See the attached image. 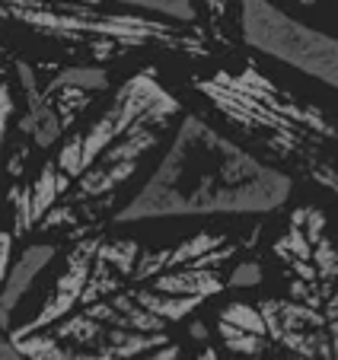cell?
I'll return each mask as SVG.
<instances>
[{
    "instance_id": "obj_1",
    "label": "cell",
    "mask_w": 338,
    "mask_h": 360,
    "mask_svg": "<svg viewBox=\"0 0 338 360\" xmlns=\"http://www.w3.org/2000/svg\"><path fill=\"white\" fill-rule=\"evenodd\" d=\"M239 239L198 230L150 249L89 230L74 239L48 297L10 328L29 360H137L169 345L166 328L223 293Z\"/></svg>"
},
{
    "instance_id": "obj_2",
    "label": "cell",
    "mask_w": 338,
    "mask_h": 360,
    "mask_svg": "<svg viewBox=\"0 0 338 360\" xmlns=\"http://www.w3.org/2000/svg\"><path fill=\"white\" fill-rule=\"evenodd\" d=\"M182 118V102L154 68L131 74L89 124L70 131L29 182L10 185V236L96 230L118 191L141 172L166 128Z\"/></svg>"
},
{
    "instance_id": "obj_3",
    "label": "cell",
    "mask_w": 338,
    "mask_h": 360,
    "mask_svg": "<svg viewBox=\"0 0 338 360\" xmlns=\"http://www.w3.org/2000/svg\"><path fill=\"white\" fill-rule=\"evenodd\" d=\"M294 179L281 166L227 137L195 112H182L176 134L144 185L115 211V224H150L182 217H258L281 211Z\"/></svg>"
},
{
    "instance_id": "obj_4",
    "label": "cell",
    "mask_w": 338,
    "mask_h": 360,
    "mask_svg": "<svg viewBox=\"0 0 338 360\" xmlns=\"http://www.w3.org/2000/svg\"><path fill=\"white\" fill-rule=\"evenodd\" d=\"M195 89L230 128L338 201V118L332 112L291 93L252 64L201 77Z\"/></svg>"
},
{
    "instance_id": "obj_5",
    "label": "cell",
    "mask_w": 338,
    "mask_h": 360,
    "mask_svg": "<svg viewBox=\"0 0 338 360\" xmlns=\"http://www.w3.org/2000/svg\"><path fill=\"white\" fill-rule=\"evenodd\" d=\"M0 29L32 32L96 58H118L141 48L208 55V35L195 22L160 20L137 10H102V4L83 0H0Z\"/></svg>"
},
{
    "instance_id": "obj_6",
    "label": "cell",
    "mask_w": 338,
    "mask_h": 360,
    "mask_svg": "<svg viewBox=\"0 0 338 360\" xmlns=\"http://www.w3.org/2000/svg\"><path fill=\"white\" fill-rule=\"evenodd\" d=\"M16 77L23 89V112H16L13 128L20 134L16 143V160L10 163V172H20L26 166L29 153L35 150H51L77 128L83 112L99 93L108 89L106 68H74L48 70L39 64L16 61Z\"/></svg>"
},
{
    "instance_id": "obj_7",
    "label": "cell",
    "mask_w": 338,
    "mask_h": 360,
    "mask_svg": "<svg viewBox=\"0 0 338 360\" xmlns=\"http://www.w3.org/2000/svg\"><path fill=\"white\" fill-rule=\"evenodd\" d=\"M243 41L338 93V39L291 16L275 0H237Z\"/></svg>"
},
{
    "instance_id": "obj_8",
    "label": "cell",
    "mask_w": 338,
    "mask_h": 360,
    "mask_svg": "<svg viewBox=\"0 0 338 360\" xmlns=\"http://www.w3.org/2000/svg\"><path fill=\"white\" fill-rule=\"evenodd\" d=\"M54 255H58L54 243H32L13 259L7 278L0 281V326L4 328H13V313L20 309L26 293L35 287L39 274L54 262Z\"/></svg>"
},
{
    "instance_id": "obj_9",
    "label": "cell",
    "mask_w": 338,
    "mask_h": 360,
    "mask_svg": "<svg viewBox=\"0 0 338 360\" xmlns=\"http://www.w3.org/2000/svg\"><path fill=\"white\" fill-rule=\"evenodd\" d=\"M118 7L137 10L147 16H160V20H176V22H195L198 10L195 0H112Z\"/></svg>"
},
{
    "instance_id": "obj_10",
    "label": "cell",
    "mask_w": 338,
    "mask_h": 360,
    "mask_svg": "<svg viewBox=\"0 0 338 360\" xmlns=\"http://www.w3.org/2000/svg\"><path fill=\"white\" fill-rule=\"evenodd\" d=\"M13 118H16V96H13V86H10L7 70L0 64V141L13 128Z\"/></svg>"
},
{
    "instance_id": "obj_11",
    "label": "cell",
    "mask_w": 338,
    "mask_h": 360,
    "mask_svg": "<svg viewBox=\"0 0 338 360\" xmlns=\"http://www.w3.org/2000/svg\"><path fill=\"white\" fill-rule=\"evenodd\" d=\"M262 281H265V271L256 259H237V265L230 268L227 284L230 287H258Z\"/></svg>"
},
{
    "instance_id": "obj_12",
    "label": "cell",
    "mask_w": 338,
    "mask_h": 360,
    "mask_svg": "<svg viewBox=\"0 0 338 360\" xmlns=\"http://www.w3.org/2000/svg\"><path fill=\"white\" fill-rule=\"evenodd\" d=\"M0 360H29L26 354L20 351V347L13 345V338H10V328L0 326Z\"/></svg>"
},
{
    "instance_id": "obj_13",
    "label": "cell",
    "mask_w": 338,
    "mask_h": 360,
    "mask_svg": "<svg viewBox=\"0 0 338 360\" xmlns=\"http://www.w3.org/2000/svg\"><path fill=\"white\" fill-rule=\"evenodd\" d=\"M294 4H300L303 10H316L319 4H323V0H294Z\"/></svg>"
},
{
    "instance_id": "obj_14",
    "label": "cell",
    "mask_w": 338,
    "mask_h": 360,
    "mask_svg": "<svg viewBox=\"0 0 338 360\" xmlns=\"http://www.w3.org/2000/svg\"><path fill=\"white\" fill-rule=\"evenodd\" d=\"M83 4H102V0H83Z\"/></svg>"
},
{
    "instance_id": "obj_15",
    "label": "cell",
    "mask_w": 338,
    "mask_h": 360,
    "mask_svg": "<svg viewBox=\"0 0 338 360\" xmlns=\"http://www.w3.org/2000/svg\"><path fill=\"white\" fill-rule=\"evenodd\" d=\"M281 360H291V357H281Z\"/></svg>"
},
{
    "instance_id": "obj_16",
    "label": "cell",
    "mask_w": 338,
    "mask_h": 360,
    "mask_svg": "<svg viewBox=\"0 0 338 360\" xmlns=\"http://www.w3.org/2000/svg\"><path fill=\"white\" fill-rule=\"evenodd\" d=\"M0 147H4V141H0Z\"/></svg>"
}]
</instances>
